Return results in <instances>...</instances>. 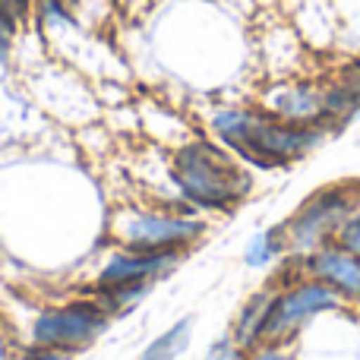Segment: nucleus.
<instances>
[{
    "label": "nucleus",
    "mask_w": 360,
    "mask_h": 360,
    "mask_svg": "<svg viewBox=\"0 0 360 360\" xmlns=\"http://www.w3.org/2000/svg\"><path fill=\"white\" fill-rule=\"evenodd\" d=\"M70 354L67 351H54V348H41V345H35L32 351H25L19 360H67Z\"/></svg>",
    "instance_id": "15"
},
{
    "label": "nucleus",
    "mask_w": 360,
    "mask_h": 360,
    "mask_svg": "<svg viewBox=\"0 0 360 360\" xmlns=\"http://www.w3.org/2000/svg\"><path fill=\"white\" fill-rule=\"evenodd\" d=\"M266 111L297 127H326L329 92L319 82H278L266 92Z\"/></svg>",
    "instance_id": "8"
},
{
    "label": "nucleus",
    "mask_w": 360,
    "mask_h": 360,
    "mask_svg": "<svg viewBox=\"0 0 360 360\" xmlns=\"http://www.w3.org/2000/svg\"><path fill=\"white\" fill-rule=\"evenodd\" d=\"M190 338H193V316H184V319H177L174 326H168L162 335L152 338L143 348L139 360H177L190 348Z\"/></svg>",
    "instance_id": "11"
},
{
    "label": "nucleus",
    "mask_w": 360,
    "mask_h": 360,
    "mask_svg": "<svg viewBox=\"0 0 360 360\" xmlns=\"http://www.w3.org/2000/svg\"><path fill=\"white\" fill-rule=\"evenodd\" d=\"M212 130L231 155L256 168H285L310 155L326 139V127H297L266 108H224L212 117Z\"/></svg>",
    "instance_id": "1"
},
{
    "label": "nucleus",
    "mask_w": 360,
    "mask_h": 360,
    "mask_svg": "<svg viewBox=\"0 0 360 360\" xmlns=\"http://www.w3.org/2000/svg\"><path fill=\"white\" fill-rule=\"evenodd\" d=\"M281 253H288L285 247V231L281 228H269V231H259L253 240L247 243V266L253 269H262L269 262H275Z\"/></svg>",
    "instance_id": "12"
},
{
    "label": "nucleus",
    "mask_w": 360,
    "mask_h": 360,
    "mask_svg": "<svg viewBox=\"0 0 360 360\" xmlns=\"http://www.w3.org/2000/svg\"><path fill=\"white\" fill-rule=\"evenodd\" d=\"M108 326H111V316L95 300L63 304L38 313V319L32 323V342L41 345V348L73 354V351H82L92 342H98L108 332Z\"/></svg>",
    "instance_id": "6"
},
{
    "label": "nucleus",
    "mask_w": 360,
    "mask_h": 360,
    "mask_svg": "<svg viewBox=\"0 0 360 360\" xmlns=\"http://www.w3.org/2000/svg\"><path fill=\"white\" fill-rule=\"evenodd\" d=\"M338 243H342L345 250H351V253H357L360 256V209L351 215V221L345 224V231H342V237H338Z\"/></svg>",
    "instance_id": "14"
},
{
    "label": "nucleus",
    "mask_w": 360,
    "mask_h": 360,
    "mask_svg": "<svg viewBox=\"0 0 360 360\" xmlns=\"http://www.w3.org/2000/svg\"><path fill=\"white\" fill-rule=\"evenodd\" d=\"M357 209H360V180H345V184H329L323 190H316L281 224L288 253L304 259V256L335 243Z\"/></svg>",
    "instance_id": "3"
},
{
    "label": "nucleus",
    "mask_w": 360,
    "mask_h": 360,
    "mask_svg": "<svg viewBox=\"0 0 360 360\" xmlns=\"http://www.w3.org/2000/svg\"><path fill=\"white\" fill-rule=\"evenodd\" d=\"M202 360H243V348L231 335H221L209 351H205Z\"/></svg>",
    "instance_id": "13"
},
{
    "label": "nucleus",
    "mask_w": 360,
    "mask_h": 360,
    "mask_svg": "<svg viewBox=\"0 0 360 360\" xmlns=\"http://www.w3.org/2000/svg\"><path fill=\"white\" fill-rule=\"evenodd\" d=\"M171 180L190 205L205 212H228L250 193L253 180L234 155L212 143H186L171 158Z\"/></svg>",
    "instance_id": "2"
},
{
    "label": "nucleus",
    "mask_w": 360,
    "mask_h": 360,
    "mask_svg": "<svg viewBox=\"0 0 360 360\" xmlns=\"http://www.w3.org/2000/svg\"><path fill=\"white\" fill-rule=\"evenodd\" d=\"M202 231L199 218L152 209H127L114 221V237L124 250H186Z\"/></svg>",
    "instance_id": "5"
},
{
    "label": "nucleus",
    "mask_w": 360,
    "mask_h": 360,
    "mask_svg": "<svg viewBox=\"0 0 360 360\" xmlns=\"http://www.w3.org/2000/svg\"><path fill=\"white\" fill-rule=\"evenodd\" d=\"M304 272L310 278L323 281L329 291L342 297V304H360V256L345 250L342 243H329V247L316 250V253L304 256Z\"/></svg>",
    "instance_id": "9"
},
{
    "label": "nucleus",
    "mask_w": 360,
    "mask_h": 360,
    "mask_svg": "<svg viewBox=\"0 0 360 360\" xmlns=\"http://www.w3.org/2000/svg\"><path fill=\"white\" fill-rule=\"evenodd\" d=\"M272 300H275V288H266V291H256L247 304L237 310L234 319V329H231V338L240 345L243 351L256 348L262 345V332H266L269 323V310H272Z\"/></svg>",
    "instance_id": "10"
},
{
    "label": "nucleus",
    "mask_w": 360,
    "mask_h": 360,
    "mask_svg": "<svg viewBox=\"0 0 360 360\" xmlns=\"http://www.w3.org/2000/svg\"><path fill=\"white\" fill-rule=\"evenodd\" d=\"M338 307H342V297H338L335 291H329V288H326L323 281H316V278H304V281H297L294 288L275 291L266 332H262V342L266 345L288 342V338L297 335L310 319L338 310Z\"/></svg>",
    "instance_id": "7"
},
{
    "label": "nucleus",
    "mask_w": 360,
    "mask_h": 360,
    "mask_svg": "<svg viewBox=\"0 0 360 360\" xmlns=\"http://www.w3.org/2000/svg\"><path fill=\"white\" fill-rule=\"evenodd\" d=\"M184 250H120L101 266L95 278V304L108 313H130L171 269L180 266Z\"/></svg>",
    "instance_id": "4"
},
{
    "label": "nucleus",
    "mask_w": 360,
    "mask_h": 360,
    "mask_svg": "<svg viewBox=\"0 0 360 360\" xmlns=\"http://www.w3.org/2000/svg\"><path fill=\"white\" fill-rule=\"evenodd\" d=\"M247 360H291V357L281 351V345H262V348H256Z\"/></svg>",
    "instance_id": "16"
}]
</instances>
